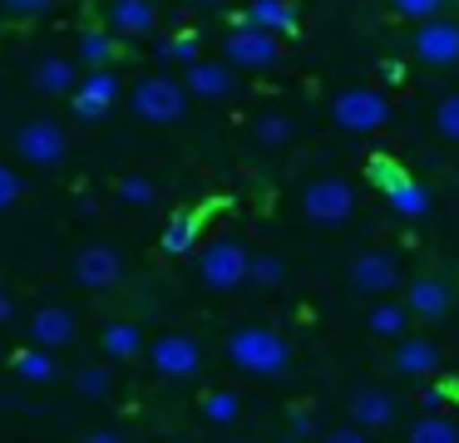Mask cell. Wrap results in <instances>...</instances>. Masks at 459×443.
I'll list each match as a JSON object with an SVG mask.
<instances>
[{
  "instance_id": "cell-32",
  "label": "cell",
  "mask_w": 459,
  "mask_h": 443,
  "mask_svg": "<svg viewBox=\"0 0 459 443\" xmlns=\"http://www.w3.org/2000/svg\"><path fill=\"white\" fill-rule=\"evenodd\" d=\"M114 192H119V202H129V207H149L153 202V183L143 173H124L119 183H114Z\"/></svg>"
},
{
  "instance_id": "cell-23",
  "label": "cell",
  "mask_w": 459,
  "mask_h": 443,
  "mask_svg": "<svg viewBox=\"0 0 459 443\" xmlns=\"http://www.w3.org/2000/svg\"><path fill=\"white\" fill-rule=\"evenodd\" d=\"M114 55H119V45H114V35H104V30H84L80 49H74V59H80L84 69H109Z\"/></svg>"
},
{
  "instance_id": "cell-44",
  "label": "cell",
  "mask_w": 459,
  "mask_h": 443,
  "mask_svg": "<svg viewBox=\"0 0 459 443\" xmlns=\"http://www.w3.org/2000/svg\"><path fill=\"white\" fill-rule=\"evenodd\" d=\"M188 5H218V0H188Z\"/></svg>"
},
{
  "instance_id": "cell-10",
  "label": "cell",
  "mask_w": 459,
  "mask_h": 443,
  "mask_svg": "<svg viewBox=\"0 0 459 443\" xmlns=\"http://www.w3.org/2000/svg\"><path fill=\"white\" fill-rule=\"evenodd\" d=\"M149 364L159 374H169V379H188V374H198L203 350H198V340H193V335L169 330V335H159V340L149 345Z\"/></svg>"
},
{
  "instance_id": "cell-5",
  "label": "cell",
  "mask_w": 459,
  "mask_h": 443,
  "mask_svg": "<svg viewBox=\"0 0 459 443\" xmlns=\"http://www.w3.org/2000/svg\"><path fill=\"white\" fill-rule=\"evenodd\" d=\"M15 153L25 158L30 167H55L70 158V128L60 118H25L15 128Z\"/></svg>"
},
{
  "instance_id": "cell-27",
  "label": "cell",
  "mask_w": 459,
  "mask_h": 443,
  "mask_svg": "<svg viewBox=\"0 0 459 443\" xmlns=\"http://www.w3.org/2000/svg\"><path fill=\"white\" fill-rule=\"evenodd\" d=\"M247 281L262 285V291H277L287 281V261L277 251H252V266H247Z\"/></svg>"
},
{
  "instance_id": "cell-30",
  "label": "cell",
  "mask_w": 459,
  "mask_h": 443,
  "mask_svg": "<svg viewBox=\"0 0 459 443\" xmlns=\"http://www.w3.org/2000/svg\"><path fill=\"white\" fill-rule=\"evenodd\" d=\"M238 413H242L238 389H208V394H203V419H208V423H232Z\"/></svg>"
},
{
  "instance_id": "cell-37",
  "label": "cell",
  "mask_w": 459,
  "mask_h": 443,
  "mask_svg": "<svg viewBox=\"0 0 459 443\" xmlns=\"http://www.w3.org/2000/svg\"><path fill=\"white\" fill-rule=\"evenodd\" d=\"M21 197H25V177L15 173L11 163H0V212H11Z\"/></svg>"
},
{
  "instance_id": "cell-14",
  "label": "cell",
  "mask_w": 459,
  "mask_h": 443,
  "mask_svg": "<svg viewBox=\"0 0 459 443\" xmlns=\"http://www.w3.org/2000/svg\"><path fill=\"white\" fill-rule=\"evenodd\" d=\"M30 84H35V94H74L80 89V59H70V55H45L40 64H35V74H30Z\"/></svg>"
},
{
  "instance_id": "cell-4",
  "label": "cell",
  "mask_w": 459,
  "mask_h": 443,
  "mask_svg": "<svg viewBox=\"0 0 459 443\" xmlns=\"http://www.w3.org/2000/svg\"><path fill=\"white\" fill-rule=\"evenodd\" d=\"M331 124L346 128V133H376V128L390 124V98L370 84L341 89L336 104H331Z\"/></svg>"
},
{
  "instance_id": "cell-45",
  "label": "cell",
  "mask_w": 459,
  "mask_h": 443,
  "mask_svg": "<svg viewBox=\"0 0 459 443\" xmlns=\"http://www.w3.org/2000/svg\"><path fill=\"white\" fill-rule=\"evenodd\" d=\"M242 443H257V439H242Z\"/></svg>"
},
{
  "instance_id": "cell-41",
  "label": "cell",
  "mask_w": 459,
  "mask_h": 443,
  "mask_svg": "<svg viewBox=\"0 0 459 443\" xmlns=\"http://www.w3.org/2000/svg\"><path fill=\"white\" fill-rule=\"evenodd\" d=\"M439 399H445V389H439V384H425V389H420V404H425L429 413L439 409Z\"/></svg>"
},
{
  "instance_id": "cell-29",
  "label": "cell",
  "mask_w": 459,
  "mask_h": 443,
  "mask_svg": "<svg viewBox=\"0 0 459 443\" xmlns=\"http://www.w3.org/2000/svg\"><path fill=\"white\" fill-rule=\"evenodd\" d=\"M193 246H198V217H173V222L163 226V251H169V256H188Z\"/></svg>"
},
{
  "instance_id": "cell-22",
  "label": "cell",
  "mask_w": 459,
  "mask_h": 443,
  "mask_svg": "<svg viewBox=\"0 0 459 443\" xmlns=\"http://www.w3.org/2000/svg\"><path fill=\"white\" fill-rule=\"evenodd\" d=\"M11 370L21 374L25 384H50L55 379V354L40 350V345H30V350H15L11 354Z\"/></svg>"
},
{
  "instance_id": "cell-36",
  "label": "cell",
  "mask_w": 459,
  "mask_h": 443,
  "mask_svg": "<svg viewBox=\"0 0 459 443\" xmlns=\"http://www.w3.org/2000/svg\"><path fill=\"white\" fill-rule=\"evenodd\" d=\"M390 10L405 20H415V25H425V20H435L439 10H445V0H390Z\"/></svg>"
},
{
  "instance_id": "cell-20",
  "label": "cell",
  "mask_w": 459,
  "mask_h": 443,
  "mask_svg": "<svg viewBox=\"0 0 459 443\" xmlns=\"http://www.w3.org/2000/svg\"><path fill=\"white\" fill-rule=\"evenodd\" d=\"M242 20L267 30V35H291V30H297V10H291L287 0H252Z\"/></svg>"
},
{
  "instance_id": "cell-9",
  "label": "cell",
  "mask_w": 459,
  "mask_h": 443,
  "mask_svg": "<svg viewBox=\"0 0 459 443\" xmlns=\"http://www.w3.org/2000/svg\"><path fill=\"white\" fill-rule=\"evenodd\" d=\"M410 49H415V59H420V64H429V69L459 64V25H455V20H445V15L425 20V25H415Z\"/></svg>"
},
{
  "instance_id": "cell-38",
  "label": "cell",
  "mask_w": 459,
  "mask_h": 443,
  "mask_svg": "<svg viewBox=\"0 0 459 443\" xmlns=\"http://www.w3.org/2000/svg\"><path fill=\"white\" fill-rule=\"evenodd\" d=\"M321 443H366V429H356V423H346V429H326Z\"/></svg>"
},
{
  "instance_id": "cell-17",
  "label": "cell",
  "mask_w": 459,
  "mask_h": 443,
  "mask_svg": "<svg viewBox=\"0 0 459 443\" xmlns=\"http://www.w3.org/2000/svg\"><path fill=\"white\" fill-rule=\"evenodd\" d=\"M109 25H114V35H153L159 30V5L153 0H114Z\"/></svg>"
},
{
  "instance_id": "cell-8",
  "label": "cell",
  "mask_w": 459,
  "mask_h": 443,
  "mask_svg": "<svg viewBox=\"0 0 459 443\" xmlns=\"http://www.w3.org/2000/svg\"><path fill=\"white\" fill-rule=\"evenodd\" d=\"M70 276L84 285V291H109L114 281L124 276V256L114 242H84L70 261Z\"/></svg>"
},
{
  "instance_id": "cell-39",
  "label": "cell",
  "mask_w": 459,
  "mask_h": 443,
  "mask_svg": "<svg viewBox=\"0 0 459 443\" xmlns=\"http://www.w3.org/2000/svg\"><path fill=\"white\" fill-rule=\"evenodd\" d=\"M5 10H15V15H40V10H50V0H0Z\"/></svg>"
},
{
  "instance_id": "cell-28",
  "label": "cell",
  "mask_w": 459,
  "mask_h": 443,
  "mask_svg": "<svg viewBox=\"0 0 459 443\" xmlns=\"http://www.w3.org/2000/svg\"><path fill=\"white\" fill-rule=\"evenodd\" d=\"M291 133H297V124H291L287 114H262L257 124H252V138H257L262 148H287Z\"/></svg>"
},
{
  "instance_id": "cell-3",
  "label": "cell",
  "mask_w": 459,
  "mask_h": 443,
  "mask_svg": "<svg viewBox=\"0 0 459 443\" xmlns=\"http://www.w3.org/2000/svg\"><path fill=\"white\" fill-rule=\"evenodd\" d=\"M247 266H252L247 246L238 236H218L198 251V281L208 291H238V285H247Z\"/></svg>"
},
{
  "instance_id": "cell-2",
  "label": "cell",
  "mask_w": 459,
  "mask_h": 443,
  "mask_svg": "<svg viewBox=\"0 0 459 443\" xmlns=\"http://www.w3.org/2000/svg\"><path fill=\"white\" fill-rule=\"evenodd\" d=\"M188 84L183 79H169V74H143L139 84L129 89V104L134 114L143 118V124H178L183 114H188Z\"/></svg>"
},
{
  "instance_id": "cell-16",
  "label": "cell",
  "mask_w": 459,
  "mask_h": 443,
  "mask_svg": "<svg viewBox=\"0 0 459 443\" xmlns=\"http://www.w3.org/2000/svg\"><path fill=\"white\" fill-rule=\"evenodd\" d=\"M351 419H356V429H385L395 419V399L385 389H376V384H360L351 394Z\"/></svg>"
},
{
  "instance_id": "cell-11",
  "label": "cell",
  "mask_w": 459,
  "mask_h": 443,
  "mask_svg": "<svg viewBox=\"0 0 459 443\" xmlns=\"http://www.w3.org/2000/svg\"><path fill=\"white\" fill-rule=\"evenodd\" d=\"M119 74L114 69H90V74L80 79V89L70 94V108L74 118H104L114 104H119Z\"/></svg>"
},
{
  "instance_id": "cell-33",
  "label": "cell",
  "mask_w": 459,
  "mask_h": 443,
  "mask_svg": "<svg viewBox=\"0 0 459 443\" xmlns=\"http://www.w3.org/2000/svg\"><path fill=\"white\" fill-rule=\"evenodd\" d=\"M163 59H169V64H198V35H188V30H183V35H169L163 39V49H159Z\"/></svg>"
},
{
  "instance_id": "cell-13",
  "label": "cell",
  "mask_w": 459,
  "mask_h": 443,
  "mask_svg": "<svg viewBox=\"0 0 459 443\" xmlns=\"http://www.w3.org/2000/svg\"><path fill=\"white\" fill-rule=\"evenodd\" d=\"M183 84H188L193 98H228L238 89V74H232L228 59H198V64H188Z\"/></svg>"
},
{
  "instance_id": "cell-19",
  "label": "cell",
  "mask_w": 459,
  "mask_h": 443,
  "mask_svg": "<svg viewBox=\"0 0 459 443\" xmlns=\"http://www.w3.org/2000/svg\"><path fill=\"white\" fill-rule=\"evenodd\" d=\"M395 364L400 374H415V379H425V374H435V364H439V350H435V340H425V335H405V340L395 345Z\"/></svg>"
},
{
  "instance_id": "cell-43",
  "label": "cell",
  "mask_w": 459,
  "mask_h": 443,
  "mask_svg": "<svg viewBox=\"0 0 459 443\" xmlns=\"http://www.w3.org/2000/svg\"><path fill=\"white\" fill-rule=\"evenodd\" d=\"M11 315H15V301L5 291H0V330H5V325H11Z\"/></svg>"
},
{
  "instance_id": "cell-35",
  "label": "cell",
  "mask_w": 459,
  "mask_h": 443,
  "mask_svg": "<svg viewBox=\"0 0 459 443\" xmlns=\"http://www.w3.org/2000/svg\"><path fill=\"white\" fill-rule=\"evenodd\" d=\"M370 183H376L380 192H395L400 183H410V173L395 163V158H370Z\"/></svg>"
},
{
  "instance_id": "cell-42",
  "label": "cell",
  "mask_w": 459,
  "mask_h": 443,
  "mask_svg": "<svg viewBox=\"0 0 459 443\" xmlns=\"http://www.w3.org/2000/svg\"><path fill=\"white\" fill-rule=\"evenodd\" d=\"M84 443H129V439H124L119 429H94V433H90V439H84Z\"/></svg>"
},
{
  "instance_id": "cell-7",
  "label": "cell",
  "mask_w": 459,
  "mask_h": 443,
  "mask_svg": "<svg viewBox=\"0 0 459 443\" xmlns=\"http://www.w3.org/2000/svg\"><path fill=\"white\" fill-rule=\"evenodd\" d=\"M277 35H267V30L247 25V20H238V25L228 30V39H222V59H228L232 69H272L277 64Z\"/></svg>"
},
{
  "instance_id": "cell-40",
  "label": "cell",
  "mask_w": 459,
  "mask_h": 443,
  "mask_svg": "<svg viewBox=\"0 0 459 443\" xmlns=\"http://www.w3.org/2000/svg\"><path fill=\"white\" fill-rule=\"evenodd\" d=\"M291 433H316V419H311V413L307 409H291Z\"/></svg>"
},
{
  "instance_id": "cell-6",
  "label": "cell",
  "mask_w": 459,
  "mask_h": 443,
  "mask_svg": "<svg viewBox=\"0 0 459 443\" xmlns=\"http://www.w3.org/2000/svg\"><path fill=\"white\" fill-rule=\"evenodd\" d=\"M356 212V187L346 177H311L301 187V217L316 226H341Z\"/></svg>"
},
{
  "instance_id": "cell-31",
  "label": "cell",
  "mask_w": 459,
  "mask_h": 443,
  "mask_svg": "<svg viewBox=\"0 0 459 443\" xmlns=\"http://www.w3.org/2000/svg\"><path fill=\"white\" fill-rule=\"evenodd\" d=\"M74 389H80L84 399H104V394L114 389V370L109 364H80V370H74Z\"/></svg>"
},
{
  "instance_id": "cell-25",
  "label": "cell",
  "mask_w": 459,
  "mask_h": 443,
  "mask_svg": "<svg viewBox=\"0 0 459 443\" xmlns=\"http://www.w3.org/2000/svg\"><path fill=\"white\" fill-rule=\"evenodd\" d=\"M405 443H459V423H449L445 413H420L410 423Z\"/></svg>"
},
{
  "instance_id": "cell-26",
  "label": "cell",
  "mask_w": 459,
  "mask_h": 443,
  "mask_svg": "<svg viewBox=\"0 0 459 443\" xmlns=\"http://www.w3.org/2000/svg\"><path fill=\"white\" fill-rule=\"evenodd\" d=\"M405 320H410V311L405 305H376V311L366 315V330L376 335V340H405Z\"/></svg>"
},
{
  "instance_id": "cell-15",
  "label": "cell",
  "mask_w": 459,
  "mask_h": 443,
  "mask_svg": "<svg viewBox=\"0 0 459 443\" xmlns=\"http://www.w3.org/2000/svg\"><path fill=\"white\" fill-rule=\"evenodd\" d=\"M30 340L40 345V350H60V345L74 340V315L65 311V305H40V311L30 315Z\"/></svg>"
},
{
  "instance_id": "cell-34",
  "label": "cell",
  "mask_w": 459,
  "mask_h": 443,
  "mask_svg": "<svg viewBox=\"0 0 459 443\" xmlns=\"http://www.w3.org/2000/svg\"><path fill=\"white\" fill-rule=\"evenodd\" d=\"M435 128H439V138H445V143H459V89L435 104Z\"/></svg>"
},
{
  "instance_id": "cell-24",
  "label": "cell",
  "mask_w": 459,
  "mask_h": 443,
  "mask_svg": "<svg viewBox=\"0 0 459 443\" xmlns=\"http://www.w3.org/2000/svg\"><path fill=\"white\" fill-rule=\"evenodd\" d=\"M385 202H390V212L395 217H405V222H415V217H429V192L410 177V183H400L395 192H385Z\"/></svg>"
},
{
  "instance_id": "cell-18",
  "label": "cell",
  "mask_w": 459,
  "mask_h": 443,
  "mask_svg": "<svg viewBox=\"0 0 459 443\" xmlns=\"http://www.w3.org/2000/svg\"><path fill=\"white\" fill-rule=\"evenodd\" d=\"M405 311L420 315V320H439V315L449 311V285L439 281V276H420V281H410Z\"/></svg>"
},
{
  "instance_id": "cell-1",
  "label": "cell",
  "mask_w": 459,
  "mask_h": 443,
  "mask_svg": "<svg viewBox=\"0 0 459 443\" xmlns=\"http://www.w3.org/2000/svg\"><path fill=\"white\" fill-rule=\"evenodd\" d=\"M228 360L238 364L242 374H257V379H272V374L287 370L291 350L272 325H238L228 335Z\"/></svg>"
},
{
  "instance_id": "cell-21",
  "label": "cell",
  "mask_w": 459,
  "mask_h": 443,
  "mask_svg": "<svg viewBox=\"0 0 459 443\" xmlns=\"http://www.w3.org/2000/svg\"><path fill=\"white\" fill-rule=\"evenodd\" d=\"M100 345H104L109 360H134V354L143 350V335H139V325H134V320H109V325H104V335H100Z\"/></svg>"
},
{
  "instance_id": "cell-12",
  "label": "cell",
  "mask_w": 459,
  "mask_h": 443,
  "mask_svg": "<svg viewBox=\"0 0 459 443\" xmlns=\"http://www.w3.org/2000/svg\"><path fill=\"white\" fill-rule=\"evenodd\" d=\"M351 285L360 295H390L400 285V261L390 251H360L351 261Z\"/></svg>"
}]
</instances>
